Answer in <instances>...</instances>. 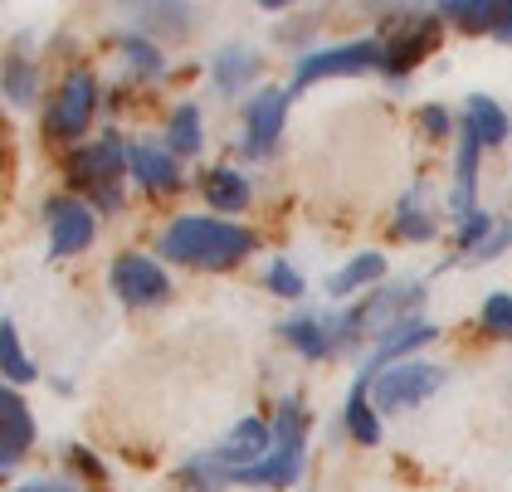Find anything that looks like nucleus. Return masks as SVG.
Wrapping results in <instances>:
<instances>
[{"instance_id": "1", "label": "nucleus", "mask_w": 512, "mask_h": 492, "mask_svg": "<svg viewBox=\"0 0 512 492\" xmlns=\"http://www.w3.org/2000/svg\"><path fill=\"white\" fill-rule=\"evenodd\" d=\"M259 249V234L230 220H210V215H186L161 234V254L171 264L205 268V273H225L239 259H249Z\"/></svg>"}, {"instance_id": "2", "label": "nucleus", "mask_w": 512, "mask_h": 492, "mask_svg": "<svg viewBox=\"0 0 512 492\" xmlns=\"http://www.w3.org/2000/svg\"><path fill=\"white\" fill-rule=\"evenodd\" d=\"M425 341H434V322H420V317H410V322H400L395 332H386L381 337V346L366 356V366L356 371L352 390H347V429H352L356 444H381V419L371 415V385H376V376L391 366V361H400L405 351H415V346H425Z\"/></svg>"}, {"instance_id": "3", "label": "nucleus", "mask_w": 512, "mask_h": 492, "mask_svg": "<svg viewBox=\"0 0 512 492\" xmlns=\"http://www.w3.org/2000/svg\"><path fill=\"white\" fill-rule=\"evenodd\" d=\"M303 444H308V410L288 395L278 400L274 415V454L254 468H239L230 483H244V488H293L303 478Z\"/></svg>"}, {"instance_id": "4", "label": "nucleus", "mask_w": 512, "mask_h": 492, "mask_svg": "<svg viewBox=\"0 0 512 492\" xmlns=\"http://www.w3.org/2000/svg\"><path fill=\"white\" fill-rule=\"evenodd\" d=\"M122 142L108 132L98 142H88L83 152L69 156V181L98 205V210H122Z\"/></svg>"}, {"instance_id": "5", "label": "nucleus", "mask_w": 512, "mask_h": 492, "mask_svg": "<svg viewBox=\"0 0 512 492\" xmlns=\"http://www.w3.org/2000/svg\"><path fill=\"white\" fill-rule=\"evenodd\" d=\"M386 69V44L381 39H352V44H332V49H308L293 69V88H308L317 78H347Z\"/></svg>"}, {"instance_id": "6", "label": "nucleus", "mask_w": 512, "mask_h": 492, "mask_svg": "<svg viewBox=\"0 0 512 492\" xmlns=\"http://www.w3.org/2000/svg\"><path fill=\"white\" fill-rule=\"evenodd\" d=\"M425 298V288L420 283H395V288H371L366 293V303H356L342 322H337V341L347 337H361V332H395L400 327V317L410 312V307H420Z\"/></svg>"}, {"instance_id": "7", "label": "nucleus", "mask_w": 512, "mask_h": 492, "mask_svg": "<svg viewBox=\"0 0 512 492\" xmlns=\"http://www.w3.org/2000/svg\"><path fill=\"white\" fill-rule=\"evenodd\" d=\"M381 44H386V74L405 78L439 44V10H400L391 39Z\"/></svg>"}, {"instance_id": "8", "label": "nucleus", "mask_w": 512, "mask_h": 492, "mask_svg": "<svg viewBox=\"0 0 512 492\" xmlns=\"http://www.w3.org/2000/svg\"><path fill=\"white\" fill-rule=\"evenodd\" d=\"M93 103H98L93 78L83 74V69H74V74L59 83V93H54V103H49V113H44L49 137H83V132H88V117H93Z\"/></svg>"}, {"instance_id": "9", "label": "nucleus", "mask_w": 512, "mask_h": 492, "mask_svg": "<svg viewBox=\"0 0 512 492\" xmlns=\"http://www.w3.org/2000/svg\"><path fill=\"white\" fill-rule=\"evenodd\" d=\"M439 385H444V371H439V366H430V361H400V366L376 376V400H381L386 410H410V405L430 400Z\"/></svg>"}, {"instance_id": "10", "label": "nucleus", "mask_w": 512, "mask_h": 492, "mask_svg": "<svg viewBox=\"0 0 512 492\" xmlns=\"http://www.w3.org/2000/svg\"><path fill=\"white\" fill-rule=\"evenodd\" d=\"M288 88H264L244 103V152L249 156H269L283 137V122H288Z\"/></svg>"}, {"instance_id": "11", "label": "nucleus", "mask_w": 512, "mask_h": 492, "mask_svg": "<svg viewBox=\"0 0 512 492\" xmlns=\"http://www.w3.org/2000/svg\"><path fill=\"white\" fill-rule=\"evenodd\" d=\"M113 293L122 303L132 307H147V303H161L171 293V278L161 273V264L142 259V254H118L113 259Z\"/></svg>"}, {"instance_id": "12", "label": "nucleus", "mask_w": 512, "mask_h": 492, "mask_svg": "<svg viewBox=\"0 0 512 492\" xmlns=\"http://www.w3.org/2000/svg\"><path fill=\"white\" fill-rule=\"evenodd\" d=\"M274 454V429L269 424H259V419H239L235 429L225 434V444H215L210 458L235 478L239 468H254V463H264V458Z\"/></svg>"}, {"instance_id": "13", "label": "nucleus", "mask_w": 512, "mask_h": 492, "mask_svg": "<svg viewBox=\"0 0 512 492\" xmlns=\"http://www.w3.org/2000/svg\"><path fill=\"white\" fill-rule=\"evenodd\" d=\"M93 210H88V200H49V249L59 254V259H69V254H79L93 244Z\"/></svg>"}, {"instance_id": "14", "label": "nucleus", "mask_w": 512, "mask_h": 492, "mask_svg": "<svg viewBox=\"0 0 512 492\" xmlns=\"http://www.w3.org/2000/svg\"><path fill=\"white\" fill-rule=\"evenodd\" d=\"M35 444V419L20 390H0V468H15Z\"/></svg>"}, {"instance_id": "15", "label": "nucleus", "mask_w": 512, "mask_h": 492, "mask_svg": "<svg viewBox=\"0 0 512 492\" xmlns=\"http://www.w3.org/2000/svg\"><path fill=\"white\" fill-rule=\"evenodd\" d=\"M478 152H483V142H478V132L464 122L459 156H454V190H449V210H454L459 220L478 215Z\"/></svg>"}, {"instance_id": "16", "label": "nucleus", "mask_w": 512, "mask_h": 492, "mask_svg": "<svg viewBox=\"0 0 512 492\" xmlns=\"http://www.w3.org/2000/svg\"><path fill=\"white\" fill-rule=\"evenodd\" d=\"M127 166H132V176L142 181L147 190H176L181 186V171H176V161L171 152H161V147H127Z\"/></svg>"}, {"instance_id": "17", "label": "nucleus", "mask_w": 512, "mask_h": 492, "mask_svg": "<svg viewBox=\"0 0 512 492\" xmlns=\"http://www.w3.org/2000/svg\"><path fill=\"white\" fill-rule=\"evenodd\" d=\"M278 332L293 341L308 361H322V356H332V351H337V327H332L327 317H288Z\"/></svg>"}, {"instance_id": "18", "label": "nucleus", "mask_w": 512, "mask_h": 492, "mask_svg": "<svg viewBox=\"0 0 512 492\" xmlns=\"http://www.w3.org/2000/svg\"><path fill=\"white\" fill-rule=\"evenodd\" d=\"M200 195L210 210H244L249 205V181L239 176L235 166H210L200 176Z\"/></svg>"}, {"instance_id": "19", "label": "nucleus", "mask_w": 512, "mask_h": 492, "mask_svg": "<svg viewBox=\"0 0 512 492\" xmlns=\"http://www.w3.org/2000/svg\"><path fill=\"white\" fill-rule=\"evenodd\" d=\"M469 127L478 132V142L483 147H498V142H508V132H512V122H508V113L488 98V93H469Z\"/></svg>"}, {"instance_id": "20", "label": "nucleus", "mask_w": 512, "mask_h": 492, "mask_svg": "<svg viewBox=\"0 0 512 492\" xmlns=\"http://www.w3.org/2000/svg\"><path fill=\"white\" fill-rule=\"evenodd\" d=\"M381 273H386V259H381V254H356V259H347V264L327 278V293H332V298H352L356 288L376 283Z\"/></svg>"}, {"instance_id": "21", "label": "nucleus", "mask_w": 512, "mask_h": 492, "mask_svg": "<svg viewBox=\"0 0 512 492\" xmlns=\"http://www.w3.org/2000/svg\"><path fill=\"white\" fill-rule=\"evenodd\" d=\"M439 15H449L459 30H473V35H493L498 30V15H503V0H449L439 5Z\"/></svg>"}, {"instance_id": "22", "label": "nucleus", "mask_w": 512, "mask_h": 492, "mask_svg": "<svg viewBox=\"0 0 512 492\" xmlns=\"http://www.w3.org/2000/svg\"><path fill=\"white\" fill-rule=\"evenodd\" d=\"M254 74H259V54L254 49H220L215 54V88L220 93H239Z\"/></svg>"}, {"instance_id": "23", "label": "nucleus", "mask_w": 512, "mask_h": 492, "mask_svg": "<svg viewBox=\"0 0 512 492\" xmlns=\"http://www.w3.org/2000/svg\"><path fill=\"white\" fill-rule=\"evenodd\" d=\"M200 142H205V132H200V108L196 103H181L171 122H166V147L176 156H196Z\"/></svg>"}, {"instance_id": "24", "label": "nucleus", "mask_w": 512, "mask_h": 492, "mask_svg": "<svg viewBox=\"0 0 512 492\" xmlns=\"http://www.w3.org/2000/svg\"><path fill=\"white\" fill-rule=\"evenodd\" d=\"M391 229H395V239H415V244H425V239H434V220L420 210V195L410 190L400 205H395V220H391Z\"/></svg>"}, {"instance_id": "25", "label": "nucleus", "mask_w": 512, "mask_h": 492, "mask_svg": "<svg viewBox=\"0 0 512 492\" xmlns=\"http://www.w3.org/2000/svg\"><path fill=\"white\" fill-rule=\"evenodd\" d=\"M0 361H5V376L15 380V385L35 380V366H30V356H25V346H20V332H15V322H10V317L0 322Z\"/></svg>"}, {"instance_id": "26", "label": "nucleus", "mask_w": 512, "mask_h": 492, "mask_svg": "<svg viewBox=\"0 0 512 492\" xmlns=\"http://www.w3.org/2000/svg\"><path fill=\"white\" fill-rule=\"evenodd\" d=\"M5 93H10L15 103H30V98H35V64H30L25 54H10V59H5Z\"/></svg>"}, {"instance_id": "27", "label": "nucleus", "mask_w": 512, "mask_h": 492, "mask_svg": "<svg viewBox=\"0 0 512 492\" xmlns=\"http://www.w3.org/2000/svg\"><path fill=\"white\" fill-rule=\"evenodd\" d=\"M122 54H127V64H132L142 78H157L161 69H166V59H161L157 44H147V39H137V35L122 39Z\"/></svg>"}, {"instance_id": "28", "label": "nucleus", "mask_w": 512, "mask_h": 492, "mask_svg": "<svg viewBox=\"0 0 512 492\" xmlns=\"http://www.w3.org/2000/svg\"><path fill=\"white\" fill-rule=\"evenodd\" d=\"M483 327H488L493 337L512 341V293H493V298L483 303Z\"/></svg>"}, {"instance_id": "29", "label": "nucleus", "mask_w": 512, "mask_h": 492, "mask_svg": "<svg viewBox=\"0 0 512 492\" xmlns=\"http://www.w3.org/2000/svg\"><path fill=\"white\" fill-rule=\"evenodd\" d=\"M269 288H274L278 298H303V293H308L303 273L288 264V259H274V264H269Z\"/></svg>"}, {"instance_id": "30", "label": "nucleus", "mask_w": 512, "mask_h": 492, "mask_svg": "<svg viewBox=\"0 0 512 492\" xmlns=\"http://www.w3.org/2000/svg\"><path fill=\"white\" fill-rule=\"evenodd\" d=\"M142 25H161V30L186 35V30H191V10H186V5H147V10H142Z\"/></svg>"}, {"instance_id": "31", "label": "nucleus", "mask_w": 512, "mask_h": 492, "mask_svg": "<svg viewBox=\"0 0 512 492\" xmlns=\"http://www.w3.org/2000/svg\"><path fill=\"white\" fill-rule=\"evenodd\" d=\"M420 127H425L430 137H444V132H449V113H444V108H420Z\"/></svg>"}, {"instance_id": "32", "label": "nucleus", "mask_w": 512, "mask_h": 492, "mask_svg": "<svg viewBox=\"0 0 512 492\" xmlns=\"http://www.w3.org/2000/svg\"><path fill=\"white\" fill-rule=\"evenodd\" d=\"M493 39L512 44V5H508V0H503V15H498V30H493Z\"/></svg>"}, {"instance_id": "33", "label": "nucleus", "mask_w": 512, "mask_h": 492, "mask_svg": "<svg viewBox=\"0 0 512 492\" xmlns=\"http://www.w3.org/2000/svg\"><path fill=\"white\" fill-rule=\"evenodd\" d=\"M15 492H79V488L74 483H44L40 478V483H25V488H15Z\"/></svg>"}]
</instances>
